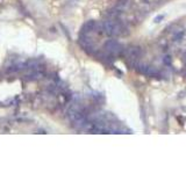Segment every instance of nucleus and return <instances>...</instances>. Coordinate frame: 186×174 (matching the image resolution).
I'll use <instances>...</instances> for the list:
<instances>
[{
    "instance_id": "nucleus-4",
    "label": "nucleus",
    "mask_w": 186,
    "mask_h": 174,
    "mask_svg": "<svg viewBox=\"0 0 186 174\" xmlns=\"http://www.w3.org/2000/svg\"><path fill=\"white\" fill-rule=\"evenodd\" d=\"M163 63L166 64V65H170L171 64V57H169V56H165V57L163 58Z\"/></svg>"
},
{
    "instance_id": "nucleus-3",
    "label": "nucleus",
    "mask_w": 186,
    "mask_h": 174,
    "mask_svg": "<svg viewBox=\"0 0 186 174\" xmlns=\"http://www.w3.org/2000/svg\"><path fill=\"white\" fill-rule=\"evenodd\" d=\"M95 26H97L95 21H93V20L87 21V22L83 26V28H81V34H89V32H93V30L95 29Z\"/></svg>"
},
{
    "instance_id": "nucleus-2",
    "label": "nucleus",
    "mask_w": 186,
    "mask_h": 174,
    "mask_svg": "<svg viewBox=\"0 0 186 174\" xmlns=\"http://www.w3.org/2000/svg\"><path fill=\"white\" fill-rule=\"evenodd\" d=\"M104 48H105L106 52L109 53L110 56H113V57H118V56L124 55V47L122 44H120L116 40H108V41H106L105 44H104Z\"/></svg>"
},
{
    "instance_id": "nucleus-5",
    "label": "nucleus",
    "mask_w": 186,
    "mask_h": 174,
    "mask_svg": "<svg viewBox=\"0 0 186 174\" xmlns=\"http://www.w3.org/2000/svg\"><path fill=\"white\" fill-rule=\"evenodd\" d=\"M162 19H163V16H157V17L155 19V21H156V22H159L158 20H162Z\"/></svg>"
},
{
    "instance_id": "nucleus-1",
    "label": "nucleus",
    "mask_w": 186,
    "mask_h": 174,
    "mask_svg": "<svg viewBox=\"0 0 186 174\" xmlns=\"http://www.w3.org/2000/svg\"><path fill=\"white\" fill-rule=\"evenodd\" d=\"M102 28H104V34H106L108 36H113V37L122 35L124 32V30H126L124 25L120 23V22H118V21H115L114 19L106 20L102 23Z\"/></svg>"
}]
</instances>
